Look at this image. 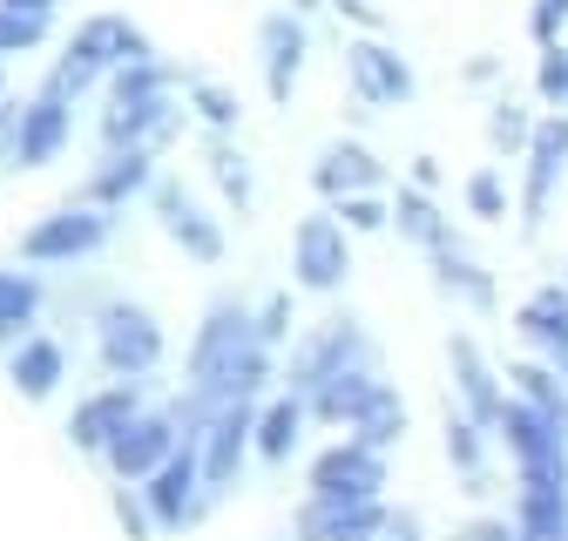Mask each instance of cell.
Segmentation results:
<instances>
[{"instance_id": "cell-1", "label": "cell", "mask_w": 568, "mask_h": 541, "mask_svg": "<svg viewBox=\"0 0 568 541\" xmlns=\"http://www.w3.org/2000/svg\"><path fill=\"white\" fill-rule=\"evenodd\" d=\"M176 135H183V109L170 102V89L102 109V143H109V150H142V156H156L163 143H176Z\"/></svg>"}, {"instance_id": "cell-2", "label": "cell", "mask_w": 568, "mask_h": 541, "mask_svg": "<svg viewBox=\"0 0 568 541\" xmlns=\"http://www.w3.org/2000/svg\"><path fill=\"white\" fill-rule=\"evenodd\" d=\"M345 75H352V95H359V109H399V102H413V68H406V54H399L386 34L352 41Z\"/></svg>"}, {"instance_id": "cell-3", "label": "cell", "mask_w": 568, "mask_h": 541, "mask_svg": "<svg viewBox=\"0 0 568 541\" xmlns=\"http://www.w3.org/2000/svg\"><path fill=\"white\" fill-rule=\"evenodd\" d=\"M379 488H386V467L359 440H338L312 460V494L318 501H379Z\"/></svg>"}, {"instance_id": "cell-4", "label": "cell", "mask_w": 568, "mask_h": 541, "mask_svg": "<svg viewBox=\"0 0 568 541\" xmlns=\"http://www.w3.org/2000/svg\"><path fill=\"white\" fill-rule=\"evenodd\" d=\"M163 359V325L142 312V305H109L102 312V366L109 372H150Z\"/></svg>"}, {"instance_id": "cell-5", "label": "cell", "mask_w": 568, "mask_h": 541, "mask_svg": "<svg viewBox=\"0 0 568 541\" xmlns=\"http://www.w3.org/2000/svg\"><path fill=\"white\" fill-rule=\"evenodd\" d=\"M156 224H163L196 264H217V257H224V231H217V217H210L203 203L190 196L183 176H163V183H156Z\"/></svg>"}, {"instance_id": "cell-6", "label": "cell", "mask_w": 568, "mask_h": 541, "mask_svg": "<svg viewBox=\"0 0 568 541\" xmlns=\"http://www.w3.org/2000/svg\"><path fill=\"white\" fill-rule=\"evenodd\" d=\"M109 244V211H54V217H41L28 237H21V257H34V264H61V257H89V251H102Z\"/></svg>"}, {"instance_id": "cell-7", "label": "cell", "mask_w": 568, "mask_h": 541, "mask_svg": "<svg viewBox=\"0 0 568 541\" xmlns=\"http://www.w3.org/2000/svg\"><path fill=\"white\" fill-rule=\"evenodd\" d=\"M102 453H109V467L122 473V481H142L156 460L176 453V420H170V414H129V420L109 433Z\"/></svg>"}, {"instance_id": "cell-8", "label": "cell", "mask_w": 568, "mask_h": 541, "mask_svg": "<svg viewBox=\"0 0 568 541\" xmlns=\"http://www.w3.org/2000/svg\"><path fill=\"white\" fill-rule=\"evenodd\" d=\"M568 163V115H541L535 135H528V190H521V231L535 237L541 231V211H548V190Z\"/></svg>"}, {"instance_id": "cell-9", "label": "cell", "mask_w": 568, "mask_h": 541, "mask_svg": "<svg viewBox=\"0 0 568 541\" xmlns=\"http://www.w3.org/2000/svg\"><path fill=\"white\" fill-rule=\"evenodd\" d=\"M292 270H298V285H305V292H338V285H345V270H352V257H345V231H338L332 217H305L298 237H292Z\"/></svg>"}, {"instance_id": "cell-10", "label": "cell", "mask_w": 568, "mask_h": 541, "mask_svg": "<svg viewBox=\"0 0 568 541\" xmlns=\"http://www.w3.org/2000/svg\"><path fill=\"white\" fill-rule=\"evenodd\" d=\"M345 366H366V331L352 325V318L312 331L305 346H298V359H292V392H312L318 379H332V372H345Z\"/></svg>"}, {"instance_id": "cell-11", "label": "cell", "mask_w": 568, "mask_h": 541, "mask_svg": "<svg viewBox=\"0 0 568 541\" xmlns=\"http://www.w3.org/2000/svg\"><path fill=\"white\" fill-rule=\"evenodd\" d=\"M257 48H264V89H271V102L284 109L292 102V89H298V68H305V21L298 14H264L257 21Z\"/></svg>"}, {"instance_id": "cell-12", "label": "cell", "mask_w": 568, "mask_h": 541, "mask_svg": "<svg viewBox=\"0 0 568 541\" xmlns=\"http://www.w3.org/2000/svg\"><path fill=\"white\" fill-rule=\"evenodd\" d=\"M61 143H68V102L61 95H34L21 115H14V170H41V163H54L61 156Z\"/></svg>"}, {"instance_id": "cell-13", "label": "cell", "mask_w": 568, "mask_h": 541, "mask_svg": "<svg viewBox=\"0 0 568 541\" xmlns=\"http://www.w3.org/2000/svg\"><path fill=\"white\" fill-rule=\"evenodd\" d=\"M386 183V170H379V156L366 150V143H332L325 156H318V170H312V190L325 196V203H338V196H352V190H379Z\"/></svg>"}, {"instance_id": "cell-14", "label": "cell", "mask_w": 568, "mask_h": 541, "mask_svg": "<svg viewBox=\"0 0 568 541\" xmlns=\"http://www.w3.org/2000/svg\"><path fill=\"white\" fill-rule=\"evenodd\" d=\"M447 359H454V372H460V399H467V420L474 427H494V420H501V386H494L487 379V359H480V346H474V338L467 331H454L447 338Z\"/></svg>"}, {"instance_id": "cell-15", "label": "cell", "mask_w": 568, "mask_h": 541, "mask_svg": "<svg viewBox=\"0 0 568 541\" xmlns=\"http://www.w3.org/2000/svg\"><path fill=\"white\" fill-rule=\"evenodd\" d=\"M379 521H386L379 501H312L298 514V534L305 541H366Z\"/></svg>"}, {"instance_id": "cell-16", "label": "cell", "mask_w": 568, "mask_h": 541, "mask_svg": "<svg viewBox=\"0 0 568 541\" xmlns=\"http://www.w3.org/2000/svg\"><path fill=\"white\" fill-rule=\"evenodd\" d=\"M515 331L528 338V346H541L548 359H568V285H541L515 312Z\"/></svg>"}, {"instance_id": "cell-17", "label": "cell", "mask_w": 568, "mask_h": 541, "mask_svg": "<svg viewBox=\"0 0 568 541\" xmlns=\"http://www.w3.org/2000/svg\"><path fill=\"white\" fill-rule=\"evenodd\" d=\"M129 414H135V386L95 392V399H82V406H75V420H68V440H75L82 453H102V447H109V433H115Z\"/></svg>"}, {"instance_id": "cell-18", "label": "cell", "mask_w": 568, "mask_h": 541, "mask_svg": "<svg viewBox=\"0 0 568 541\" xmlns=\"http://www.w3.org/2000/svg\"><path fill=\"white\" fill-rule=\"evenodd\" d=\"M142 494H150V514L156 521H183V508H190V488H196V453L190 447H176L170 460H156L150 473H142Z\"/></svg>"}, {"instance_id": "cell-19", "label": "cell", "mask_w": 568, "mask_h": 541, "mask_svg": "<svg viewBox=\"0 0 568 541\" xmlns=\"http://www.w3.org/2000/svg\"><path fill=\"white\" fill-rule=\"evenodd\" d=\"M373 392H379V379L366 366H345V372H332V379L312 386V414L318 420H359L366 406H373Z\"/></svg>"}, {"instance_id": "cell-20", "label": "cell", "mask_w": 568, "mask_h": 541, "mask_svg": "<svg viewBox=\"0 0 568 541\" xmlns=\"http://www.w3.org/2000/svg\"><path fill=\"white\" fill-rule=\"evenodd\" d=\"M142 183H150V156H142V150H115V163H109V170H95V176L82 183V203H89V211H102V203L115 211V203H122V196H135Z\"/></svg>"}, {"instance_id": "cell-21", "label": "cell", "mask_w": 568, "mask_h": 541, "mask_svg": "<svg viewBox=\"0 0 568 541\" xmlns=\"http://www.w3.org/2000/svg\"><path fill=\"white\" fill-rule=\"evenodd\" d=\"M434 285H440V292H454V298H467L474 312H487V305H494V278H487L474 257H460V244L434 251Z\"/></svg>"}, {"instance_id": "cell-22", "label": "cell", "mask_w": 568, "mask_h": 541, "mask_svg": "<svg viewBox=\"0 0 568 541\" xmlns=\"http://www.w3.org/2000/svg\"><path fill=\"white\" fill-rule=\"evenodd\" d=\"M393 217H399V231H406L419 251H447V244H454V231H447V224H440V211H434V196L413 190V183L393 196Z\"/></svg>"}, {"instance_id": "cell-23", "label": "cell", "mask_w": 568, "mask_h": 541, "mask_svg": "<svg viewBox=\"0 0 568 541\" xmlns=\"http://www.w3.org/2000/svg\"><path fill=\"white\" fill-rule=\"evenodd\" d=\"M14 386H21V399H48L54 386H61V346L54 338H28V346L14 353Z\"/></svg>"}, {"instance_id": "cell-24", "label": "cell", "mask_w": 568, "mask_h": 541, "mask_svg": "<svg viewBox=\"0 0 568 541\" xmlns=\"http://www.w3.org/2000/svg\"><path fill=\"white\" fill-rule=\"evenodd\" d=\"M508 379L521 386V399L535 406V414H541V420H548V427H555V433L568 440V392H561V379H555L548 366H535V359H528V366H515Z\"/></svg>"}, {"instance_id": "cell-25", "label": "cell", "mask_w": 568, "mask_h": 541, "mask_svg": "<svg viewBox=\"0 0 568 541\" xmlns=\"http://www.w3.org/2000/svg\"><path fill=\"white\" fill-rule=\"evenodd\" d=\"M298 414H305L298 392L271 399L264 414H257V453H264V460H284V453H292V440H298Z\"/></svg>"}, {"instance_id": "cell-26", "label": "cell", "mask_w": 568, "mask_h": 541, "mask_svg": "<svg viewBox=\"0 0 568 541\" xmlns=\"http://www.w3.org/2000/svg\"><path fill=\"white\" fill-rule=\"evenodd\" d=\"M41 312V285L21 278V270H0V338H14L21 325H34Z\"/></svg>"}, {"instance_id": "cell-27", "label": "cell", "mask_w": 568, "mask_h": 541, "mask_svg": "<svg viewBox=\"0 0 568 541\" xmlns=\"http://www.w3.org/2000/svg\"><path fill=\"white\" fill-rule=\"evenodd\" d=\"M210 176H217V190H224V203L244 217L251 211V163L231 150V143H217V135H210Z\"/></svg>"}, {"instance_id": "cell-28", "label": "cell", "mask_w": 568, "mask_h": 541, "mask_svg": "<svg viewBox=\"0 0 568 541\" xmlns=\"http://www.w3.org/2000/svg\"><path fill=\"white\" fill-rule=\"evenodd\" d=\"M48 41V14H21V8H0V61L8 54H28Z\"/></svg>"}, {"instance_id": "cell-29", "label": "cell", "mask_w": 568, "mask_h": 541, "mask_svg": "<svg viewBox=\"0 0 568 541\" xmlns=\"http://www.w3.org/2000/svg\"><path fill=\"white\" fill-rule=\"evenodd\" d=\"M338 224H345V231H386L393 211H386L379 190H352V196H338Z\"/></svg>"}, {"instance_id": "cell-30", "label": "cell", "mask_w": 568, "mask_h": 541, "mask_svg": "<svg viewBox=\"0 0 568 541\" xmlns=\"http://www.w3.org/2000/svg\"><path fill=\"white\" fill-rule=\"evenodd\" d=\"M535 95L555 102V109L568 102V48H561V41H548V48L535 54Z\"/></svg>"}, {"instance_id": "cell-31", "label": "cell", "mask_w": 568, "mask_h": 541, "mask_svg": "<svg viewBox=\"0 0 568 541\" xmlns=\"http://www.w3.org/2000/svg\"><path fill=\"white\" fill-rule=\"evenodd\" d=\"M480 440H487V433H480V427L460 414V406H454V414H447V453H454V467L467 473V481L480 473Z\"/></svg>"}, {"instance_id": "cell-32", "label": "cell", "mask_w": 568, "mask_h": 541, "mask_svg": "<svg viewBox=\"0 0 568 541\" xmlns=\"http://www.w3.org/2000/svg\"><path fill=\"white\" fill-rule=\"evenodd\" d=\"M467 211H474L480 224H494V217H508V183L494 176V170H474V176H467Z\"/></svg>"}, {"instance_id": "cell-33", "label": "cell", "mask_w": 568, "mask_h": 541, "mask_svg": "<svg viewBox=\"0 0 568 541\" xmlns=\"http://www.w3.org/2000/svg\"><path fill=\"white\" fill-rule=\"evenodd\" d=\"M487 143L501 150V156H515V150L528 143V109H521V102H494V122H487Z\"/></svg>"}, {"instance_id": "cell-34", "label": "cell", "mask_w": 568, "mask_h": 541, "mask_svg": "<svg viewBox=\"0 0 568 541\" xmlns=\"http://www.w3.org/2000/svg\"><path fill=\"white\" fill-rule=\"evenodd\" d=\"M190 102H196V115H203L210 129H237V115H244V109H237V95H231L224 82H196V89H190Z\"/></svg>"}, {"instance_id": "cell-35", "label": "cell", "mask_w": 568, "mask_h": 541, "mask_svg": "<svg viewBox=\"0 0 568 541\" xmlns=\"http://www.w3.org/2000/svg\"><path fill=\"white\" fill-rule=\"evenodd\" d=\"M561 28H568V0H535V8H528V41L535 48L561 41Z\"/></svg>"}, {"instance_id": "cell-36", "label": "cell", "mask_w": 568, "mask_h": 541, "mask_svg": "<svg viewBox=\"0 0 568 541\" xmlns=\"http://www.w3.org/2000/svg\"><path fill=\"white\" fill-rule=\"evenodd\" d=\"M251 331H257V346H264V338H284V331H292V298H271Z\"/></svg>"}, {"instance_id": "cell-37", "label": "cell", "mask_w": 568, "mask_h": 541, "mask_svg": "<svg viewBox=\"0 0 568 541\" xmlns=\"http://www.w3.org/2000/svg\"><path fill=\"white\" fill-rule=\"evenodd\" d=\"M332 8H338L345 21H359L366 34H386V14H379V8H366V0H332Z\"/></svg>"}, {"instance_id": "cell-38", "label": "cell", "mask_w": 568, "mask_h": 541, "mask_svg": "<svg viewBox=\"0 0 568 541\" xmlns=\"http://www.w3.org/2000/svg\"><path fill=\"white\" fill-rule=\"evenodd\" d=\"M413 190H440V163L434 156H413Z\"/></svg>"}, {"instance_id": "cell-39", "label": "cell", "mask_w": 568, "mask_h": 541, "mask_svg": "<svg viewBox=\"0 0 568 541\" xmlns=\"http://www.w3.org/2000/svg\"><path fill=\"white\" fill-rule=\"evenodd\" d=\"M14 115H21L14 102H0V150H14Z\"/></svg>"}, {"instance_id": "cell-40", "label": "cell", "mask_w": 568, "mask_h": 541, "mask_svg": "<svg viewBox=\"0 0 568 541\" xmlns=\"http://www.w3.org/2000/svg\"><path fill=\"white\" fill-rule=\"evenodd\" d=\"M0 8H21V14H54L61 0H0Z\"/></svg>"}, {"instance_id": "cell-41", "label": "cell", "mask_w": 568, "mask_h": 541, "mask_svg": "<svg viewBox=\"0 0 568 541\" xmlns=\"http://www.w3.org/2000/svg\"><path fill=\"white\" fill-rule=\"evenodd\" d=\"M460 541H515V534H508V528H467Z\"/></svg>"}, {"instance_id": "cell-42", "label": "cell", "mask_w": 568, "mask_h": 541, "mask_svg": "<svg viewBox=\"0 0 568 541\" xmlns=\"http://www.w3.org/2000/svg\"><path fill=\"white\" fill-rule=\"evenodd\" d=\"M292 8H298V14H312V8H325V0H292Z\"/></svg>"}]
</instances>
